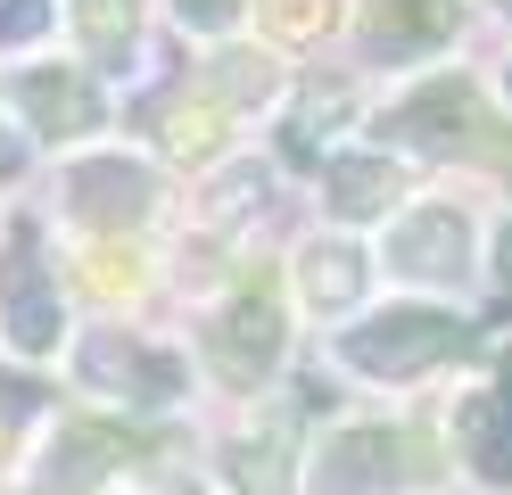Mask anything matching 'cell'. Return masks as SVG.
<instances>
[{"mask_svg": "<svg viewBox=\"0 0 512 495\" xmlns=\"http://www.w3.org/2000/svg\"><path fill=\"white\" fill-rule=\"evenodd\" d=\"M463 347H471V314L463 306H438V297H389V306H364L331 339V355L347 363V372L380 380V388L430 380L438 363H455Z\"/></svg>", "mask_w": 512, "mask_h": 495, "instance_id": "cell-1", "label": "cell"}, {"mask_svg": "<svg viewBox=\"0 0 512 495\" xmlns=\"http://www.w3.org/2000/svg\"><path fill=\"white\" fill-rule=\"evenodd\" d=\"M389 157H496V108H488V83L455 75V66H430V75H413L389 108L372 116Z\"/></svg>", "mask_w": 512, "mask_h": 495, "instance_id": "cell-2", "label": "cell"}, {"mask_svg": "<svg viewBox=\"0 0 512 495\" xmlns=\"http://www.w3.org/2000/svg\"><path fill=\"white\" fill-rule=\"evenodd\" d=\"M389 264V281L438 297V306H455V297L488 273V248H479V215L463 198H413V207L380 231V256Z\"/></svg>", "mask_w": 512, "mask_h": 495, "instance_id": "cell-3", "label": "cell"}, {"mask_svg": "<svg viewBox=\"0 0 512 495\" xmlns=\"http://www.w3.org/2000/svg\"><path fill=\"white\" fill-rule=\"evenodd\" d=\"M306 462H314L306 495H430L438 487V454L405 421H339Z\"/></svg>", "mask_w": 512, "mask_h": 495, "instance_id": "cell-4", "label": "cell"}, {"mask_svg": "<svg viewBox=\"0 0 512 495\" xmlns=\"http://www.w3.org/2000/svg\"><path fill=\"white\" fill-rule=\"evenodd\" d=\"M281 347H290V314H281V297L256 289V281L207 322V363H215L223 388H265L281 372Z\"/></svg>", "mask_w": 512, "mask_h": 495, "instance_id": "cell-5", "label": "cell"}, {"mask_svg": "<svg viewBox=\"0 0 512 495\" xmlns=\"http://www.w3.org/2000/svg\"><path fill=\"white\" fill-rule=\"evenodd\" d=\"M75 380L91 396H116V405H174L182 396V363L141 347L133 330H91L75 347Z\"/></svg>", "mask_w": 512, "mask_h": 495, "instance_id": "cell-6", "label": "cell"}, {"mask_svg": "<svg viewBox=\"0 0 512 495\" xmlns=\"http://www.w3.org/2000/svg\"><path fill=\"white\" fill-rule=\"evenodd\" d=\"M0 314H9V339L25 355H50L67 314H58V281L42 264V231L34 223H9V248H0Z\"/></svg>", "mask_w": 512, "mask_h": 495, "instance_id": "cell-7", "label": "cell"}, {"mask_svg": "<svg viewBox=\"0 0 512 495\" xmlns=\"http://www.w3.org/2000/svg\"><path fill=\"white\" fill-rule=\"evenodd\" d=\"M463 33V0H356V42L372 66H422Z\"/></svg>", "mask_w": 512, "mask_h": 495, "instance_id": "cell-8", "label": "cell"}, {"mask_svg": "<svg viewBox=\"0 0 512 495\" xmlns=\"http://www.w3.org/2000/svg\"><path fill=\"white\" fill-rule=\"evenodd\" d=\"M323 207L356 231V223H380L389 231L405 207H413V174H405V157L389 149H331L323 157Z\"/></svg>", "mask_w": 512, "mask_h": 495, "instance_id": "cell-9", "label": "cell"}, {"mask_svg": "<svg viewBox=\"0 0 512 495\" xmlns=\"http://www.w3.org/2000/svg\"><path fill=\"white\" fill-rule=\"evenodd\" d=\"M290 281H298V306L306 314L356 322L364 314V289H372V248L347 240V231H314V240L290 256Z\"/></svg>", "mask_w": 512, "mask_h": 495, "instance_id": "cell-10", "label": "cell"}, {"mask_svg": "<svg viewBox=\"0 0 512 495\" xmlns=\"http://www.w3.org/2000/svg\"><path fill=\"white\" fill-rule=\"evenodd\" d=\"M67 198H75V215L100 223V231H141V223L157 215V174H149L141 157L108 149V157L67 165Z\"/></svg>", "mask_w": 512, "mask_h": 495, "instance_id": "cell-11", "label": "cell"}, {"mask_svg": "<svg viewBox=\"0 0 512 495\" xmlns=\"http://www.w3.org/2000/svg\"><path fill=\"white\" fill-rule=\"evenodd\" d=\"M223 487L232 495H298V413H265L223 446Z\"/></svg>", "mask_w": 512, "mask_h": 495, "instance_id": "cell-12", "label": "cell"}, {"mask_svg": "<svg viewBox=\"0 0 512 495\" xmlns=\"http://www.w3.org/2000/svg\"><path fill=\"white\" fill-rule=\"evenodd\" d=\"M17 108L34 116V132H50V141H75V132L108 124V99H100V83H91L83 66H34V75L17 83Z\"/></svg>", "mask_w": 512, "mask_h": 495, "instance_id": "cell-13", "label": "cell"}, {"mask_svg": "<svg viewBox=\"0 0 512 495\" xmlns=\"http://www.w3.org/2000/svg\"><path fill=\"white\" fill-rule=\"evenodd\" d=\"M347 116H356V91H347L339 75H331V83H298L290 116H281V157L323 174V157H331V141H339V124H347Z\"/></svg>", "mask_w": 512, "mask_h": 495, "instance_id": "cell-14", "label": "cell"}, {"mask_svg": "<svg viewBox=\"0 0 512 495\" xmlns=\"http://www.w3.org/2000/svg\"><path fill=\"white\" fill-rule=\"evenodd\" d=\"M199 83H207V91H215V99H223L232 116H248V108H273V99L290 91V75H281V58H273V50H248V42H240V50H223V58L207 66Z\"/></svg>", "mask_w": 512, "mask_h": 495, "instance_id": "cell-15", "label": "cell"}, {"mask_svg": "<svg viewBox=\"0 0 512 495\" xmlns=\"http://www.w3.org/2000/svg\"><path fill=\"white\" fill-rule=\"evenodd\" d=\"M223 124H232V108L199 83V91H174V108H166V149L190 157V165H207L223 149Z\"/></svg>", "mask_w": 512, "mask_h": 495, "instance_id": "cell-16", "label": "cell"}, {"mask_svg": "<svg viewBox=\"0 0 512 495\" xmlns=\"http://www.w3.org/2000/svg\"><path fill=\"white\" fill-rule=\"evenodd\" d=\"M75 33L91 66H124V50L141 42V0H75Z\"/></svg>", "mask_w": 512, "mask_h": 495, "instance_id": "cell-17", "label": "cell"}, {"mask_svg": "<svg viewBox=\"0 0 512 495\" xmlns=\"http://www.w3.org/2000/svg\"><path fill=\"white\" fill-rule=\"evenodd\" d=\"M116 454H124L116 429H91V421H83V429H58V446H50V487H58V495H75V487L100 479Z\"/></svg>", "mask_w": 512, "mask_h": 495, "instance_id": "cell-18", "label": "cell"}, {"mask_svg": "<svg viewBox=\"0 0 512 495\" xmlns=\"http://www.w3.org/2000/svg\"><path fill=\"white\" fill-rule=\"evenodd\" d=\"M256 9H265V25L281 33V42H314V33H331V25H339L331 0H256Z\"/></svg>", "mask_w": 512, "mask_h": 495, "instance_id": "cell-19", "label": "cell"}, {"mask_svg": "<svg viewBox=\"0 0 512 495\" xmlns=\"http://www.w3.org/2000/svg\"><path fill=\"white\" fill-rule=\"evenodd\" d=\"M34 413H42V388H34V380H17V372H0V454H9V438H17Z\"/></svg>", "mask_w": 512, "mask_h": 495, "instance_id": "cell-20", "label": "cell"}, {"mask_svg": "<svg viewBox=\"0 0 512 495\" xmlns=\"http://www.w3.org/2000/svg\"><path fill=\"white\" fill-rule=\"evenodd\" d=\"M240 9H248V0H174L182 33H232V25H240Z\"/></svg>", "mask_w": 512, "mask_h": 495, "instance_id": "cell-21", "label": "cell"}, {"mask_svg": "<svg viewBox=\"0 0 512 495\" xmlns=\"http://www.w3.org/2000/svg\"><path fill=\"white\" fill-rule=\"evenodd\" d=\"M42 25H50V0H9V9H0V50H9V42H34Z\"/></svg>", "mask_w": 512, "mask_h": 495, "instance_id": "cell-22", "label": "cell"}, {"mask_svg": "<svg viewBox=\"0 0 512 495\" xmlns=\"http://www.w3.org/2000/svg\"><path fill=\"white\" fill-rule=\"evenodd\" d=\"M488 281L496 289H512V207L496 215V231H488Z\"/></svg>", "mask_w": 512, "mask_h": 495, "instance_id": "cell-23", "label": "cell"}, {"mask_svg": "<svg viewBox=\"0 0 512 495\" xmlns=\"http://www.w3.org/2000/svg\"><path fill=\"white\" fill-rule=\"evenodd\" d=\"M488 396H496V413L512 421V347H496V363H488Z\"/></svg>", "mask_w": 512, "mask_h": 495, "instance_id": "cell-24", "label": "cell"}, {"mask_svg": "<svg viewBox=\"0 0 512 495\" xmlns=\"http://www.w3.org/2000/svg\"><path fill=\"white\" fill-rule=\"evenodd\" d=\"M488 9H496V17H504V25H512V0H488Z\"/></svg>", "mask_w": 512, "mask_h": 495, "instance_id": "cell-25", "label": "cell"}, {"mask_svg": "<svg viewBox=\"0 0 512 495\" xmlns=\"http://www.w3.org/2000/svg\"><path fill=\"white\" fill-rule=\"evenodd\" d=\"M504 116H512V66H504Z\"/></svg>", "mask_w": 512, "mask_h": 495, "instance_id": "cell-26", "label": "cell"}]
</instances>
